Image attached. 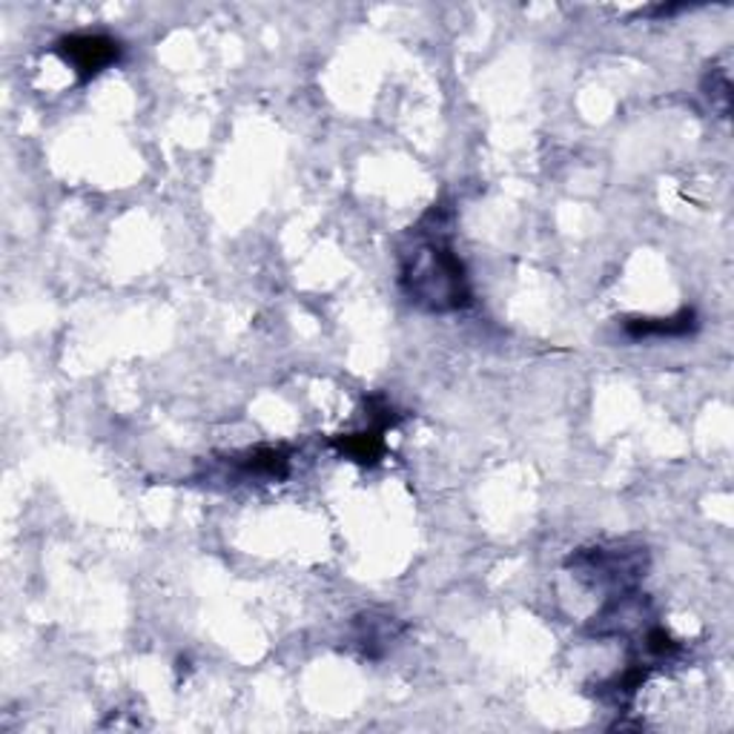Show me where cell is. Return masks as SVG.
<instances>
[{"instance_id": "52a82bcc", "label": "cell", "mask_w": 734, "mask_h": 734, "mask_svg": "<svg viewBox=\"0 0 734 734\" xmlns=\"http://www.w3.org/2000/svg\"><path fill=\"white\" fill-rule=\"evenodd\" d=\"M732 84H728L726 72H714L712 70V86H709V100H712V107L721 109L723 115H728V98H732Z\"/></svg>"}, {"instance_id": "5b68a950", "label": "cell", "mask_w": 734, "mask_h": 734, "mask_svg": "<svg viewBox=\"0 0 734 734\" xmlns=\"http://www.w3.org/2000/svg\"><path fill=\"white\" fill-rule=\"evenodd\" d=\"M385 428H371V430H359V434H348L342 439H336V448L342 450L344 457H350L353 462L362 465H376L385 454Z\"/></svg>"}, {"instance_id": "8992f818", "label": "cell", "mask_w": 734, "mask_h": 734, "mask_svg": "<svg viewBox=\"0 0 734 734\" xmlns=\"http://www.w3.org/2000/svg\"><path fill=\"white\" fill-rule=\"evenodd\" d=\"M242 468L249 477L285 479L290 474V454L285 448H256L244 457Z\"/></svg>"}, {"instance_id": "277c9868", "label": "cell", "mask_w": 734, "mask_h": 734, "mask_svg": "<svg viewBox=\"0 0 734 734\" xmlns=\"http://www.w3.org/2000/svg\"><path fill=\"white\" fill-rule=\"evenodd\" d=\"M698 330V316L694 310H680L678 316H646V319H628L626 333L631 339H674V336H689Z\"/></svg>"}, {"instance_id": "6da1fadb", "label": "cell", "mask_w": 734, "mask_h": 734, "mask_svg": "<svg viewBox=\"0 0 734 734\" xmlns=\"http://www.w3.org/2000/svg\"><path fill=\"white\" fill-rule=\"evenodd\" d=\"M436 213V227H439ZM430 230L428 236H419V244L407 249L402 262V290L407 299L430 313H454L471 305V281L465 273V264L454 244L443 236V230Z\"/></svg>"}, {"instance_id": "3957f363", "label": "cell", "mask_w": 734, "mask_h": 734, "mask_svg": "<svg viewBox=\"0 0 734 734\" xmlns=\"http://www.w3.org/2000/svg\"><path fill=\"white\" fill-rule=\"evenodd\" d=\"M55 52L81 81H93L121 57V43L109 35H66L55 43Z\"/></svg>"}, {"instance_id": "7a4b0ae2", "label": "cell", "mask_w": 734, "mask_h": 734, "mask_svg": "<svg viewBox=\"0 0 734 734\" xmlns=\"http://www.w3.org/2000/svg\"><path fill=\"white\" fill-rule=\"evenodd\" d=\"M568 565L577 571L579 577H592L597 585L611 588V594L631 592L637 579L646 571V551L642 549H626V545H611V549H588L577 551L571 556Z\"/></svg>"}]
</instances>
